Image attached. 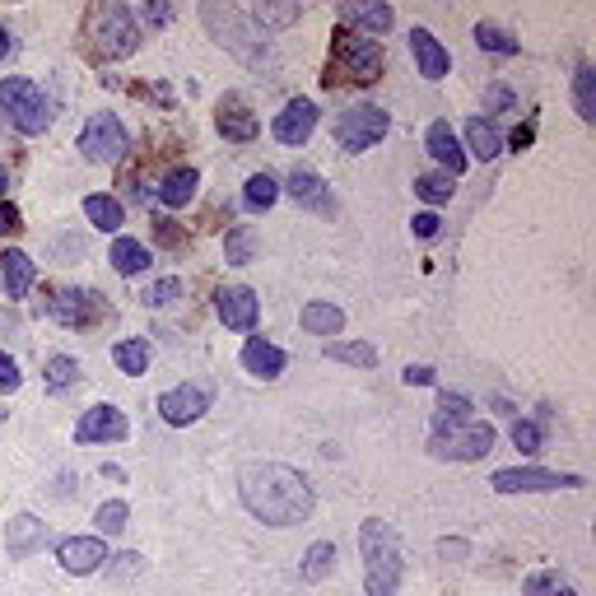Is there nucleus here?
Wrapping results in <instances>:
<instances>
[{
    "label": "nucleus",
    "instance_id": "6e6552de",
    "mask_svg": "<svg viewBox=\"0 0 596 596\" xmlns=\"http://www.w3.org/2000/svg\"><path fill=\"white\" fill-rule=\"evenodd\" d=\"M80 149L89 163H122L131 140H126V126L112 117V112H94L89 126L80 131Z\"/></svg>",
    "mask_w": 596,
    "mask_h": 596
},
{
    "label": "nucleus",
    "instance_id": "49530a36",
    "mask_svg": "<svg viewBox=\"0 0 596 596\" xmlns=\"http://www.w3.org/2000/svg\"><path fill=\"white\" fill-rule=\"evenodd\" d=\"M10 233H19V210L10 201H0V238H10Z\"/></svg>",
    "mask_w": 596,
    "mask_h": 596
},
{
    "label": "nucleus",
    "instance_id": "cd10ccee",
    "mask_svg": "<svg viewBox=\"0 0 596 596\" xmlns=\"http://www.w3.org/2000/svg\"><path fill=\"white\" fill-rule=\"evenodd\" d=\"M471 424V401L457 392H443L438 396V410H434V434H447V429H461Z\"/></svg>",
    "mask_w": 596,
    "mask_h": 596
},
{
    "label": "nucleus",
    "instance_id": "37998d69",
    "mask_svg": "<svg viewBox=\"0 0 596 596\" xmlns=\"http://www.w3.org/2000/svg\"><path fill=\"white\" fill-rule=\"evenodd\" d=\"M559 587H564V578H559V573H531L522 592H527V596H555Z\"/></svg>",
    "mask_w": 596,
    "mask_h": 596
},
{
    "label": "nucleus",
    "instance_id": "4d7b16f0",
    "mask_svg": "<svg viewBox=\"0 0 596 596\" xmlns=\"http://www.w3.org/2000/svg\"><path fill=\"white\" fill-rule=\"evenodd\" d=\"M0 331H14V317H10V312H0Z\"/></svg>",
    "mask_w": 596,
    "mask_h": 596
},
{
    "label": "nucleus",
    "instance_id": "2f4dec72",
    "mask_svg": "<svg viewBox=\"0 0 596 596\" xmlns=\"http://www.w3.org/2000/svg\"><path fill=\"white\" fill-rule=\"evenodd\" d=\"M326 359H336V364H354V368H373V364H378V350H373L368 340H336V345H326Z\"/></svg>",
    "mask_w": 596,
    "mask_h": 596
},
{
    "label": "nucleus",
    "instance_id": "4468645a",
    "mask_svg": "<svg viewBox=\"0 0 596 596\" xmlns=\"http://www.w3.org/2000/svg\"><path fill=\"white\" fill-rule=\"evenodd\" d=\"M215 312H219V322L233 326V331H252V326H257V294H252L247 285L219 289V294H215Z\"/></svg>",
    "mask_w": 596,
    "mask_h": 596
},
{
    "label": "nucleus",
    "instance_id": "7c9ffc66",
    "mask_svg": "<svg viewBox=\"0 0 596 596\" xmlns=\"http://www.w3.org/2000/svg\"><path fill=\"white\" fill-rule=\"evenodd\" d=\"M112 266H117L122 275L149 271V247L136 243V238H117V243H112Z\"/></svg>",
    "mask_w": 596,
    "mask_h": 596
},
{
    "label": "nucleus",
    "instance_id": "ea45409f",
    "mask_svg": "<svg viewBox=\"0 0 596 596\" xmlns=\"http://www.w3.org/2000/svg\"><path fill=\"white\" fill-rule=\"evenodd\" d=\"M94 522H98V531H108V536H122V531H126V503H122V499L103 503Z\"/></svg>",
    "mask_w": 596,
    "mask_h": 596
},
{
    "label": "nucleus",
    "instance_id": "09e8293b",
    "mask_svg": "<svg viewBox=\"0 0 596 596\" xmlns=\"http://www.w3.org/2000/svg\"><path fill=\"white\" fill-rule=\"evenodd\" d=\"M401 378H406V387H429V382H434V368L415 364V368H406V373H401Z\"/></svg>",
    "mask_w": 596,
    "mask_h": 596
},
{
    "label": "nucleus",
    "instance_id": "9b49d317",
    "mask_svg": "<svg viewBox=\"0 0 596 596\" xmlns=\"http://www.w3.org/2000/svg\"><path fill=\"white\" fill-rule=\"evenodd\" d=\"M47 312H52L61 326H94L103 312H108V303L94 294V289H56L52 303H47Z\"/></svg>",
    "mask_w": 596,
    "mask_h": 596
},
{
    "label": "nucleus",
    "instance_id": "ddd939ff",
    "mask_svg": "<svg viewBox=\"0 0 596 596\" xmlns=\"http://www.w3.org/2000/svg\"><path fill=\"white\" fill-rule=\"evenodd\" d=\"M126 438V415L117 406H94L84 410L75 424V443H122Z\"/></svg>",
    "mask_w": 596,
    "mask_h": 596
},
{
    "label": "nucleus",
    "instance_id": "2eb2a0df",
    "mask_svg": "<svg viewBox=\"0 0 596 596\" xmlns=\"http://www.w3.org/2000/svg\"><path fill=\"white\" fill-rule=\"evenodd\" d=\"M56 559H61V569L66 573H94L103 569V559H108V545L98 541V536H70V541L56 545Z\"/></svg>",
    "mask_w": 596,
    "mask_h": 596
},
{
    "label": "nucleus",
    "instance_id": "f704fd0d",
    "mask_svg": "<svg viewBox=\"0 0 596 596\" xmlns=\"http://www.w3.org/2000/svg\"><path fill=\"white\" fill-rule=\"evenodd\" d=\"M252 252H257V238H252V229H247V224H233V229L224 233V261H233V266H247V261H252Z\"/></svg>",
    "mask_w": 596,
    "mask_h": 596
},
{
    "label": "nucleus",
    "instance_id": "72a5a7b5",
    "mask_svg": "<svg viewBox=\"0 0 596 596\" xmlns=\"http://www.w3.org/2000/svg\"><path fill=\"white\" fill-rule=\"evenodd\" d=\"M573 103H578L583 122H596V70L592 66H583L573 75Z\"/></svg>",
    "mask_w": 596,
    "mask_h": 596
},
{
    "label": "nucleus",
    "instance_id": "dca6fc26",
    "mask_svg": "<svg viewBox=\"0 0 596 596\" xmlns=\"http://www.w3.org/2000/svg\"><path fill=\"white\" fill-rule=\"evenodd\" d=\"M275 140L280 145H303V140L317 131V103H308V98H294V103H285V112L275 117Z\"/></svg>",
    "mask_w": 596,
    "mask_h": 596
},
{
    "label": "nucleus",
    "instance_id": "f257e3e1",
    "mask_svg": "<svg viewBox=\"0 0 596 596\" xmlns=\"http://www.w3.org/2000/svg\"><path fill=\"white\" fill-rule=\"evenodd\" d=\"M238 494L247 513L261 517L266 527H298L312 513V485L280 461H247L238 475Z\"/></svg>",
    "mask_w": 596,
    "mask_h": 596
},
{
    "label": "nucleus",
    "instance_id": "0eeeda50",
    "mask_svg": "<svg viewBox=\"0 0 596 596\" xmlns=\"http://www.w3.org/2000/svg\"><path fill=\"white\" fill-rule=\"evenodd\" d=\"M331 61H336L340 75H350V80H378L382 70V47L378 38H368V33H354V28H340L336 42H331Z\"/></svg>",
    "mask_w": 596,
    "mask_h": 596
},
{
    "label": "nucleus",
    "instance_id": "393cba45",
    "mask_svg": "<svg viewBox=\"0 0 596 596\" xmlns=\"http://www.w3.org/2000/svg\"><path fill=\"white\" fill-rule=\"evenodd\" d=\"M196 187H201V173H196V168H173V173L163 177L159 201L168 205V210H182V205L196 196Z\"/></svg>",
    "mask_w": 596,
    "mask_h": 596
},
{
    "label": "nucleus",
    "instance_id": "6ab92c4d",
    "mask_svg": "<svg viewBox=\"0 0 596 596\" xmlns=\"http://www.w3.org/2000/svg\"><path fill=\"white\" fill-rule=\"evenodd\" d=\"M285 350H280V345H271V340H247L243 345V368L247 373H252V378H261V382H271V378H280V373H285Z\"/></svg>",
    "mask_w": 596,
    "mask_h": 596
},
{
    "label": "nucleus",
    "instance_id": "e433bc0d",
    "mask_svg": "<svg viewBox=\"0 0 596 596\" xmlns=\"http://www.w3.org/2000/svg\"><path fill=\"white\" fill-rule=\"evenodd\" d=\"M475 42H480L485 52H499V56H517V52H522V42H517L513 33L494 28V24H480V28H475Z\"/></svg>",
    "mask_w": 596,
    "mask_h": 596
},
{
    "label": "nucleus",
    "instance_id": "3c124183",
    "mask_svg": "<svg viewBox=\"0 0 596 596\" xmlns=\"http://www.w3.org/2000/svg\"><path fill=\"white\" fill-rule=\"evenodd\" d=\"M117 559H122V564H117V573H122V578L140 573V555H117Z\"/></svg>",
    "mask_w": 596,
    "mask_h": 596
},
{
    "label": "nucleus",
    "instance_id": "aec40b11",
    "mask_svg": "<svg viewBox=\"0 0 596 596\" xmlns=\"http://www.w3.org/2000/svg\"><path fill=\"white\" fill-rule=\"evenodd\" d=\"M289 196H294L303 210H317V215H331V210H336L326 182L312 173V168H294V173H289Z\"/></svg>",
    "mask_w": 596,
    "mask_h": 596
},
{
    "label": "nucleus",
    "instance_id": "a19ab883",
    "mask_svg": "<svg viewBox=\"0 0 596 596\" xmlns=\"http://www.w3.org/2000/svg\"><path fill=\"white\" fill-rule=\"evenodd\" d=\"M177 294H182V280H173V275H168V280H159V285H149L140 298H145V308H168Z\"/></svg>",
    "mask_w": 596,
    "mask_h": 596
},
{
    "label": "nucleus",
    "instance_id": "8fccbe9b",
    "mask_svg": "<svg viewBox=\"0 0 596 596\" xmlns=\"http://www.w3.org/2000/svg\"><path fill=\"white\" fill-rule=\"evenodd\" d=\"M485 103H489V108H513V94H508L503 84H489V89H485Z\"/></svg>",
    "mask_w": 596,
    "mask_h": 596
},
{
    "label": "nucleus",
    "instance_id": "b1692460",
    "mask_svg": "<svg viewBox=\"0 0 596 596\" xmlns=\"http://www.w3.org/2000/svg\"><path fill=\"white\" fill-rule=\"evenodd\" d=\"M0 280H5V298H24L38 280V266L24 257V252H5L0 257Z\"/></svg>",
    "mask_w": 596,
    "mask_h": 596
},
{
    "label": "nucleus",
    "instance_id": "c9c22d12",
    "mask_svg": "<svg viewBox=\"0 0 596 596\" xmlns=\"http://www.w3.org/2000/svg\"><path fill=\"white\" fill-rule=\"evenodd\" d=\"M275 196H280V187H275V177H271V173H252V177H247L243 201L252 205V210H271Z\"/></svg>",
    "mask_w": 596,
    "mask_h": 596
},
{
    "label": "nucleus",
    "instance_id": "13d9d810",
    "mask_svg": "<svg viewBox=\"0 0 596 596\" xmlns=\"http://www.w3.org/2000/svg\"><path fill=\"white\" fill-rule=\"evenodd\" d=\"M5 191H10V173H5V168H0V196H5Z\"/></svg>",
    "mask_w": 596,
    "mask_h": 596
},
{
    "label": "nucleus",
    "instance_id": "39448f33",
    "mask_svg": "<svg viewBox=\"0 0 596 596\" xmlns=\"http://www.w3.org/2000/svg\"><path fill=\"white\" fill-rule=\"evenodd\" d=\"M0 108L10 112L14 131H24V136H42V131L52 126V103H47V94H42L33 80H24V75L0 80Z\"/></svg>",
    "mask_w": 596,
    "mask_h": 596
},
{
    "label": "nucleus",
    "instance_id": "de8ad7c7",
    "mask_svg": "<svg viewBox=\"0 0 596 596\" xmlns=\"http://www.w3.org/2000/svg\"><path fill=\"white\" fill-rule=\"evenodd\" d=\"M410 224H415V233H420V238H434V233L443 229V224H438V215H434V210H424V215H415V219H410Z\"/></svg>",
    "mask_w": 596,
    "mask_h": 596
},
{
    "label": "nucleus",
    "instance_id": "f3484780",
    "mask_svg": "<svg viewBox=\"0 0 596 596\" xmlns=\"http://www.w3.org/2000/svg\"><path fill=\"white\" fill-rule=\"evenodd\" d=\"M410 56H415V66H420L424 80H443L447 75V47L429 33V28H410Z\"/></svg>",
    "mask_w": 596,
    "mask_h": 596
},
{
    "label": "nucleus",
    "instance_id": "79ce46f5",
    "mask_svg": "<svg viewBox=\"0 0 596 596\" xmlns=\"http://www.w3.org/2000/svg\"><path fill=\"white\" fill-rule=\"evenodd\" d=\"M513 443L522 447V452H541V424H531V420H513Z\"/></svg>",
    "mask_w": 596,
    "mask_h": 596
},
{
    "label": "nucleus",
    "instance_id": "a211bd4d",
    "mask_svg": "<svg viewBox=\"0 0 596 596\" xmlns=\"http://www.w3.org/2000/svg\"><path fill=\"white\" fill-rule=\"evenodd\" d=\"M47 536H52V531H47V522H38L33 513H19L10 527H5V550H10L14 559H28L33 550H42V545H47Z\"/></svg>",
    "mask_w": 596,
    "mask_h": 596
},
{
    "label": "nucleus",
    "instance_id": "473e14b6",
    "mask_svg": "<svg viewBox=\"0 0 596 596\" xmlns=\"http://www.w3.org/2000/svg\"><path fill=\"white\" fill-rule=\"evenodd\" d=\"M331 569H336V545H331V541H317V545L308 550V564L298 569V578H303V583H322Z\"/></svg>",
    "mask_w": 596,
    "mask_h": 596
},
{
    "label": "nucleus",
    "instance_id": "a878e982",
    "mask_svg": "<svg viewBox=\"0 0 596 596\" xmlns=\"http://www.w3.org/2000/svg\"><path fill=\"white\" fill-rule=\"evenodd\" d=\"M84 219L103 233H117L126 224V205L117 196H84Z\"/></svg>",
    "mask_w": 596,
    "mask_h": 596
},
{
    "label": "nucleus",
    "instance_id": "c756f323",
    "mask_svg": "<svg viewBox=\"0 0 596 596\" xmlns=\"http://www.w3.org/2000/svg\"><path fill=\"white\" fill-rule=\"evenodd\" d=\"M340 326H345V312L336 303H308L303 308V331H312V336H336Z\"/></svg>",
    "mask_w": 596,
    "mask_h": 596
},
{
    "label": "nucleus",
    "instance_id": "f8f14e48",
    "mask_svg": "<svg viewBox=\"0 0 596 596\" xmlns=\"http://www.w3.org/2000/svg\"><path fill=\"white\" fill-rule=\"evenodd\" d=\"M205 410H210V387H173V392L159 396V415H163V424H173V429L196 424Z\"/></svg>",
    "mask_w": 596,
    "mask_h": 596
},
{
    "label": "nucleus",
    "instance_id": "9d476101",
    "mask_svg": "<svg viewBox=\"0 0 596 596\" xmlns=\"http://www.w3.org/2000/svg\"><path fill=\"white\" fill-rule=\"evenodd\" d=\"M489 447H494V429H489V424H475V420L429 438V452H434V457H447V461H480Z\"/></svg>",
    "mask_w": 596,
    "mask_h": 596
},
{
    "label": "nucleus",
    "instance_id": "c85d7f7f",
    "mask_svg": "<svg viewBox=\"0 0 596 596\" xmlns=\"http://www.w3.org/2000/svg\"><path fill=\"white\" fill-rule=\"evenodd\" d=\"M112 359H117V368L122 373H131V378H140L149 368V340L145 336H131V340H117L112 345Z\"/></svg>",
    "mask_w": 596,
    "mask_h": 596
},
{
    "label": "nucleus",
    "instance_id": "864d4df0",
    "mask_svg": "<svg viewBox=\"0 0 596 596\" xmlns=\"http://www.w3.org/2000/svg\"><path fill=\"white\" fill-rule=\"evenodd\" d=\"M531 145V126H517L513 131V149H527Z\"/></svg>",
    "mask_w": 596,
    "mask_h": 596
},
{
    "label": "nucleus",
    "instance_id": "603ef678",
    "mask_svg": "<svg viewBox=\"0 0 596 596\" xmlns=\"http://www.w3.org/2000/svg\"><path fill=\"white\" fill-rule=\"evenodd\" d=\"M145 19L149 24H168V5H145Z\"/></svg>",
    "mask_w": 596,
    "mask_h": 596
},
{
    "label": "nucleus",
    "instance_id": "58836bf2",
    "mask_svg": "<svg viewBox=\"0 0 596 596\" xmlns=\"http://www.w3.org/2000/svg\"><path fill=\"white\" fill-rule=\"evenodd\" d=\"M415 191H420L424 205H443L447 196H452V177L447 173H424L420 182H415Z\"/></svg>",
    "mask_w": 596,
    "mask_h": 596
},
{
    "label": "nucleus",
    "instance_id": "1a4fd4ad",
    "mask_svg": "<svg viewBox=\"0 0 596 596\" xmlns=\"http://www.w3.org/2000/svg\"><path fill=\"white\" fill-rule=\"evenodd\" d=\"M489 485L499 494H550V489H578L583 475L569 471H541V466H517V471H494Z\"/></svg>",
    "mask_w": 596,
    "mask_h": 596
},
{
    "label": "nucleus",
    "instance_id": "4be33fe9",
    "mask_svg": "<svg viewBox=\"0 0 596 596\" xmlns=\"http://www.w3.org/2000/svg\"><path fill=\"white\" fill-rule=\"evenodd\" d=\"M340 19L368 28V38H373V33H387V28L396 24V14L387 10V5H378V0H373V5H368V0H345V5H340Z\"/></svg>",
    "mask_w": 596,
    "mask_h": 596
},
{
    "label": "nucleus",
    "instance_id": "5701e85b",
    "mask_svg": "<svg viewBox=\"0 0 596 596\" xmlns=\"http://www.w3.org/2000/svg\"><path fill=\"white\" fill-rule=\"evenodd\" d=\"M424 145H429V154H434V159L447 168V177H457L461 168H466V154H461V145H457V136H452V126H447V122H434V126H429Z\"/></svg>",
    "mask_w": 596,
    "mask_h": 596
},
{
    "label": "nucleus",
    "instance_id": "4c0bfd02",
    "mask_svg": "<svg viewBox=\"0 0 596 596\" xmlns=\"http://www.w3.org/2000/svg\"><path fill=\"white\" fill-rule=\"evenodd\" d=\"M70 382H80V364H75L70 354H56L52 364H47V387H52V392H66Z\"/></svg>",
    "mask_w": 596,
    "mask_h": 596
},
{
    "label": "nucleus",
    "instance_id": "a18cd8bd",
    "mask_svg": "<svg viewBox=\"0 0 596 596\" xmlns=\"http://www.w3.org/2000/svg\"><path fill=\"white\" fill-rule=\"evenodd\" d=\"M19 382H24V378H19V364H14L10 354H0V392H5V396L19 392Z\"/></svg>",
    "mask_w": 596,
    "mask_h": 596
},
{
    "label": "nucleus",
    "instance_id": "bf43d9fd",
    "mask_svg": "<svg viewBox=\"0 0 596 596\" xmlns=\"http://www.w3.org/2000/svg\"><path fill=\"white\" fill-rule=\"evenodd\" d=\"M555 596H578V592H573V587H569V583H564V587H559V592H555Z\"/></svg>",
    "mask_w": 596,
    "mask_h": 596
},
{
    "label": "nucleus",
    "instance_id": "6e6d98bb",
    "mask_svg": "<svg viewBox=\"0 0 596 596\" xmlns=\"http://www.w3.org/2000/svg\"><path fill=\"white\" fill-rule=\"evenodd\" d=\"M159 238H163V243H168V247L177 243V229H173V224H168V219H159Z\"/></svg>",
    "mask_w": 596,
    "mask_h": 596
},
{
    "label": "nucleus",
    "instance_id": "f03ea898",
    "mask_svg": "<svg viewBox=\"0 0 596 596\" xmlns=\"http://www.w3.org/2000/svg\"><path fill=\"white\" fill-rule=\"evenodd\" d=\"M359 550H364V592L368 596H396L401 587V541H396V531L378 517H368L364 527H359Z\"/></svg>",
    "mask_w": 596,
    "mask_h": 596
},
{
    "label": "nucleus",
    "instance_id": "20e7f679",
    "mask_svg": "<svg viewBox=\"0 0 596 596\" xmlns=\"http://www.w3.org/2000/svg\"><path fill=\"white\" fill-rule=\"evenodd\" d=\"M89 38H94L98 56L126 61V56L140 47V28H136V19H131L126 5L108 0V5H94V14H89Z\"/></svg>",
    "mask_w": 596,
    "mask_h": 596
},
{
    "label": "nucleus",
    "instance_id": "7ed1b4c3",
    "mask_svg": "<svg viewBox=\"0 0 596 596\" xmlns=\"http://www.w3.org/2000/svg\"><path fill=\"white\" fill-rule=\"evenodd\" d=\"M201 19L205 28L215 33L224 47H229L233 56H243V61H252V66H261V61H271V47L257 38V28L247 24L243 14L233 10V5H219V0H205L201 5Z\"/></svg>",
    "mask_w": 596,
    "mask_h": 596
},
{
    "label": "nucleus",
    "instance_id": "c03bdc74",
    "mask_svg": "<svg viewBox=\"0 0 596 596\" xmlns=\"http://www.w3.org/2000/svg\"><path fill=\"white\" fill-rule=\"evenodd\" d=\"M257 19L261 24H294L298 5H257Z\"/></svg>",
    "mask_w": 596,
    "mask_h": 596
},
{
    "label": "nucleus",
    "instance_id": "5fc2aeb1",
    "mask_svg": "<svg viewBox=\"0 0 596 596\" xmlns=\"http://www.w3.org/2000/svg\"><path fill=\"white\" fill-rule=\"evenodd\" d=\"M10 56H14V38L0 28V61H10Z\"/></svg>",
    "mask_w": 596,
    "mask_h": 596
},
{
    "label": "nucleus",
    "instance_id": "bb28decb",
    "mask_svg": "<svg viewBox=\"0 0 596 596\" xmlns=\"http://www.w3.org/2000/svg\"><path fill=\"white\" fill-rule=\"evenodd\" d=\"M466 140H471V154H475L480 163H489V159H494V154L503 149L499 126L485 122V117H471V122H466Z\"/></svg>",
    "mask_w": 596,
    "mask_h": 596
},
{
    "label": "nucleus",
    "instance_id": "423d86ee",
    "mask_svg": "<svg viewBox=\"0 0 596 596\" xmlns=\"http://www.w3.org/2000/svg\"><path fill=\"white\" fill-rule=\"evenodd\" d=\"M392 131V117L378 108V103H354V108L340 112L336 122V145L350 149V154H364V149H373L382 136Z\"/></svg>",
    "mask_w": 596,
    "mask_h": 596
},
{
    "label": "nucleus",
    "instance_id": "412c9836",
    "mask_svg": "<svg viewBox=\"0 0 596 596\" xmlns=\"http://www.w3.org/2000/svg\"><path fill=\"white\" fill-rule=\"evenodd\" d=\"M219 136L224 140H238V145H247V140H257V131H261V122L252 117V112L238 103V98H229V103H219Z\"/></svg>",
    "mask_w": 596,
    "mask_h": 596
}]
</instances>
